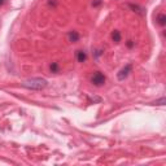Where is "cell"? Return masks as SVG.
Returning <instances> with one entry per match:
<instances>
[{"instance_id": "1", "label": "cell", "mask_w": 166, "mask_h": 166, "mask_svg": "<svg viewBox=\"0 0 166 166\" xmlns=\"http://www.w3.org/2000/svg\"><path fill=\"white\" fill-rule=\"evenodd\" d=\"M47 84H48V82L44 78H31V79H27V81H25L22 83V87L29 88V90L40 91V90H43V88H46Z\"/></svg>"}, {"instance_id": "2", "label": "cell", "mask_w": 166, "mask_h": 166, "mask_svg": "<svg viewBox=\"0 0 166 166\" xmlns=\"http://www.w3.org/2000/svg\"><path fill=\"white\" fill-rule=\"evenodd\" d=\"M105 81H107V77H105L101 71H96V73L91 77V83L95 84V86H98V87L103 86L105 83Z\"/></svg>"}, {"instance_id": "3", "label": "cell", "mask_w": 166, "mask_h": 166, "mask_svg": "<svg viewBox=\"0 0 166 166\" xmlns=\"http://www.w3.org/2000/svg\"><path fill=\"white\" fill-rule=\"evenodd\" d=\"M131 70H132V65H131V64H127L124 68H122L120 70V73L117 74V78L120 79V81H123L124 78H127V77H129V74L131 73Z\"/></svg>"}, {"instance_id": "4", "label": "cell", "mask_w": 166, "mask_h": 166, "mask_svg": "<svg viewBox=\"0 0 166 166\" xmlns=\"http://www.w3.org/2000/svg\"><path fill=\"white\" fill-rule=\"evenodd\" d=\"M68 38H69V42H71V43H75V42L79 40V33L75 31V30H73V31H70L68 34Z\"/></svg>"}, {"instance_id": "5", "label": "cell", "mask_w": 166, "mask_h": 166, "mask_svg": "<svg viewBox=\"0 0 166 166\" xmlns=\"http://www.w3.org/2000/svg\"><path fill=\"white\" fill-rule=\"evenodd\" d=\"M86 59H87V55L84 51H77V60L79 62H84Z\"/></svg>"}, {"instance_id": "6", "label": "cell", "mask_w": 166, "mask_h": 166, "mask_svg": "<svg viewBox=\"0 0 166 166\" xmlns=\"http://www.w3.org/2000/svg\"><path fill=\"white\" fill-rule=\"evenodd\" d=\"M112 39H113V42H116V43H120L121 42V33L118 31V30H114V31L112 33Z\"/></svg>"}, {"instance_id": "7", "label": "cell", "mask_w": 166, "mask_h": 166, "mask_svg": "<svg viewBox=\"0 0 166 166\" xmlns=\"http://www.w3.org/2000/svg\"><path fill=\"white\" fill-rule=\"evenodd\" d=\"M157 24L161 25V26H165L166 25V16L164 13H161V15L157 16Z\"/></svg>"}, {"instance_id": "8", "label": "cell", "mask_w": 166, "mask_h": 166, "mask_svg": "<svg viewBox=\"0 0 166 166\" xmlns=\"http://www.w3.org/2000/svg\"><path fill=\"white\" fill-rule=\"evenodd\" d=\"M49 70L52 71V73H59L60 71V66L57 62H52L51 65H49Z\"/></svg>"}, {"instance_id": "9", "label": "cell", "mask_w": 166, "mask_h": 166, "mask_svg": "<svg viewBox=\"0 0 166 166\" xmlns=\"http://www.w3.org/2000/svg\"><path fill=\"white\" fill-rule=\"evenodd\" d=\"M129 7H130V8H132V9H134V12H136V13H140V15H143V12H142V10H144V9H143V8L138 7V5H134V4H129Z\"/></svg>"}, {"instance_id": "10", "label": "cell", "mask_w": 166, "mask_h": 166, "mask_svg": "<svg viewBox=\"0 0 166 166\" xmlns=\"http://www.w3.org/2000/svg\"><path fill=\"white\" fill-rule=\"evenodd\" d=\"M166 104V99L165 98H161L158 100H156L154 103H152V105H165Z\"/></svg>"}, {"instance_id": "11", "label": "cell", "mask_w": 166, "mask_h": 166, "mask_svg": "<svg viewBox=\"0 0 166 166\" xmlns=\"http://www.w3.org/2000/svg\"><path fill=\"white\" fill-rule=\"evenodd\" d=\"M127 47H129V48H132V47H134V42L129 40V42H127Z\"/></svg>"}, {"instance_id": "12", "label": "cell", "mask_w": 166, "mask_h": 166, "mask_svg": "<svg viewBox=\"0 0 166 166\" xmlns=\"http://www.w3.org/2000/svg\"><path fill=\"white\" fill-rule=\"evenodd\" d=\"M100 4H101V0H96V1H93V3H92L93 7H98V5H100Z\"/></svg>"}, {"instance_id": "13", "label": "cell", "mask_w": 166, "mask_h": 166, "mask_svg": "<svg viewBox=\"0 0 166 166\" xmlns=\"http://www.w3.org/2000/svg\"><path fill=\"white\" fill-rule=\"evenodd\" d=\"M101 53H103V49H98V51H96V53H95V56H96V57H99Z\"/></svg>"}, {"instance_id": "14", "label": "cell", "mask_w": 166, "mask_h": 166, "mask_svg": "<svg viewBox=\"0 0 166 166\" xmlns=\"http://www.w3.org/2000/svg\"><path fill=\"white\" fill-rule=\"evenodd\" d=\"M4 1H5V0H0V5H3V4H4Z\"/></svg>"}]
</instances>
